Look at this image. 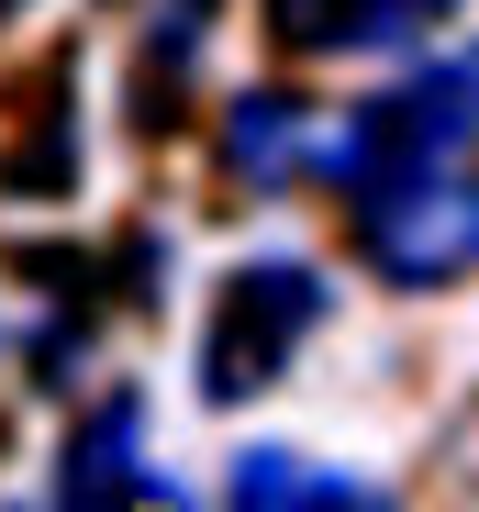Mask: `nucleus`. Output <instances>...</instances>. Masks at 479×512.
Returning a JSON list of instances; mask_svg holds the SVG:
<instances>
[{
  "label": "nucleus",
  "instance_id": "1",
  "mask_svg": "<svg viewBox=\"0 0 479 512\" xmlns=\"http://www.w3.org/2000/svg\"><path fill=\"white\" fill-rule=\"evenodd\" d=\"M312 167L346 190L357 256L390 290L479 279V67H424L357 101Z\"/></svg>",
  "mask_w": 479,
  "mask_h": 512
},
{
  "label": "nucleus",
  "instance_id": "2",
  "mask_svg": "<svg viewBox=\"0 0 479 512\" xmlns=\"http://www.w3.org/2000/svg\"><path fill=\"white\" fill-rule=\"evenodd\" d=\"M324 268H301V256H257V268H234L223 301H212V334H201V390L212 401H257L290 357L301 334L324 323Z\"/></svg>",
  "mask_w": 479,
  "mask_h": 512
},
{
  "label": "nucleus",
  "instance_id": "3",
  "mask_svg": "<svg viewBox=\"0 0 479 512\" xmlns=\"http://www.w3.org/2000/svg\"><path fill=\"white\" fill-rule=\"evenodd\" d=\"M446 12H468V0H268V34L290 56H390L424 45Z\"/></svg>",
  "mask_w": 479,
  "mask_h": 512
},
{
  "label": "nucleus",
  "instance_id": "4",
  "mask_svg": "<svg viewBox=\"0 0 479 512\" xmlns=\"http://www.w3.org/2000/svg\"><path fill=\"white\" fill-rule=\"evenodd\" d=\"M223 512H402V501L368 490V479H346V468H312L290 446H246L234 479H223Z\"/></svg>",
  "mask_w": 479,
  "mask_h": 512
},
{
  "label": "nucleus",
  "instance_id": "5",
  "mask_svg": "<svg viewBox=\"0 0 479 512\" xmlns=\"http://www.w3.org/2000/svg\"><path fill=\"white\" fill-rule=\"evenodd\" d=\"M312 156H324V123H312V101H290V90H246L223 112V167L246 190H290Z\"/></svg>",
  "mask_w": 479,
  "mask_h": 512
},
{
  "label": "nucleus",
  "instance_id": "6",
  "mask_svg": "<svg viewBox=\"0 0 479 512\" xmlns=\"http://www.w3.org/2000/svg\"><path fill=\"white\" fill-rule=\"evenodd\" d=\"M134 446H145V401H134V390H112L90 423H78L56 501H67V512H123V490H134Z\"/></svg>",
  "mask_w": 479,
  "mask_h": 512
},
{
  "label": "nucleus",
  "instance_id": "7",
  "mask_svg": "<svg viewBox=\"0 0 479 512\" xmlns=\"http://www.w3.org/2000/svg\"><path fill=\"white\" fill-rule=\"evenodd\" d=\"M212 12H223V0H145V34H156V56L179 67V56L201 45V23H212Z\"/></svg>",
  "mask_w": 479,
  "mask_h": 512
},
{
  "label": "nucleus",
  "instance_id": "8",
  "mask_svg": "<svg viewBox=\"0 0 479 512\" xmlns=\"http://www.w3.org/2000/svg\"><path fill=\"white\" fill-rule=\"evenodd\" d=\"M145 512H179V490H145Z\"/></svg>",
  "mask_w": 479,
  "mask_h": 512
},
{
  "label": "nucleus",
  "instance_id": "9",
  "mask_svg": "<svg viewBox=\"0 0 479 512\" xmlns=\"http://www.w3.org/2000/svg\"><path fill=\"white\" fill-rule=\"evenodd\" d=\"M23 12H34V0H0V23H23Z\"/></svg>",
  "mask_w": 479,
  "mask_h": 512
}]
</instances>
